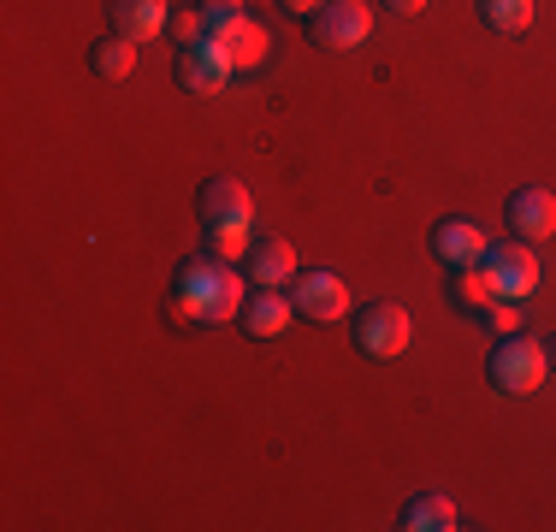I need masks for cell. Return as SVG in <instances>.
<instances>
[{
    "label": "cell",
    "instance_id": "obj_1",
    "mask_svg": "<svg viewBox=\"0 0 556 532\" xmlns=\"http://www.w3.org/2000/svg\"><path fill=\"white\" fill-rule=\"evenodd\" d=\"M249 278L231 273V261H219L214 249H207L202 261H184L178 278H172V308L184 319H195V326H219V319H237L249 302Z\"/></svg>",
    "mask_w": 556,
    "mask_h": 532
},
{
    "label": "cell",
    "instance_id": "obj_2",
    "mask_svg": "<svg viewBox=\"0 0 556 532\" xmlns=\"http://www.w3.org/2000/svg\"><path fill=\"white\" fill-rule=\"evenodd\" d=\"M202 231H207V249H214L219 261H243L249 255V225H255V202H249V190L237 178H207L202 183Z\"/></svg>",
    "mask_w": 556,
    "mask_h": 532
},
{
    "label": "cell",
    "instance_id": "obj_3",
    "mask_svg": "<svg viewBox=\"0 0 556 532\" xmlns=\"http://www.w3.org/2000/svg\"><path fill=\"white\" fill-rule=\"evenodd\" d=\"M545 372H551V350L539 338H521V331L497 338L492 362H485V379H492L497 396H533L545 384Z\"/></svg>",
    "mask_w": 556,
    "mask_h": 532
},
{
    "label": "cell",
    "instance_id": "obj_4",
    "mask_svg": "<svg viewBox=\"0 0 556 532\" xmlns=\"http://www.w3.org/2000/svg\"><path fill=\"white\" fill-rule=\"evenodd\" d=\"M480 266H485V278H492V290L503 302H521V296H533V290H539V255H533V243H521V237L492 243L480 255Z\"/></svg>",
    "mask_w": 556,
    "mask_h": 532
},
{
    "label": "cell",
    "instance_id": "obj_5",
    "mask_svg": "<svg viewBox=\"0 0 556 532\" xmlns=\"http://www.w3.org/2000/svg\"><path fill=\"white\" fill-rule=\"evenodd\" d=\"M408 308L403 302H367L362 314H355V350L374 355V362H391V355L408 350Z\"/></svg>",
    "mask_w": 556,
    "mask_h": 532
},
{
    "label": "cell",
    "instance_id": "obj_6",
    "mask_svg": "<svg viewBox=\"0 0 556 532\" xmlns=\"http://www.w3.org/2000/svg\"><path fill=\"white\" fill-rule=\"evenodd\" d=\"M308 30L320 48H362L374 36V0H326L308 18Z\"/></svg>",
    "mask_w": 556,
    "mask_h": 532
},
{
    "label": "cell",
    "instance_id": "obj_7",
    "mask_svg": "<svg viewBox=\"0 0 556 532\" xmlns=\"http://www.w3.org/2000/svg\"><path fill=\"white\" fill-rule=\"evenodd\" d=\"M172 65H178V84L190 89V96H219V89L231 84V72H237L214 36H202V42L178 48V53H172Z\"/></svg>",
    "mask_w": 556,
    "mask_h": 532
},
{
    "label": "cell",
    "instance_id": "obj_8",
    "mask_svg": "<svg viewBox=\"0 0 556 532\" xmlns=\"http://www.w3.org/2000/svg\"><path fill=\"white\" fill-rule=\"evenodd\" d=\"M503 213H509V237H521V243H545V237H556V195L539 190V183H521Z\"/></svg>",
    "mask_w": 556,
    "mask_h": 532
},
{
    "label": "cell",
    "instance_id": "obj_9",
    "mask_svg": "<svg viewBox=\"0 0 556 532\" xmlns=\"http://www.w3.org/2000/svg\"><path fill=\"white\" fill-rule=\"evenodd\" d=\"M243 278L255 290H285L296 284V249L285 243V237H255L243 255Z\"/></svg>",
    "mask_w": 556,
    "mask_h": 532
},
{
    "label": "cell",
    "instance_id": "obj_10",
    "mask_svg": "<svg viewBox=\"0 0 556 532\" xmlns=\"http://www.w3.org/2000/svg\"><path fill=\"white\" fill-rule=\"evenodd\" d=\"M290 302H296V314H308V319H343L350 314V284L320 266V273H302L296 284H290Z\"/></svg>",
    "mask_w": 556,
    "mask_h": 532
},
{
    "label": "cell",
    "instance_id": "obj_11",
    "mask_svg": "<svg viewBox=\"0 0 556 532\" xmlns=\"http://www.w3.org/2000/svg\"><path fill=\"white\" fill-rule=\"evenodd\" d=\"M485 249H492V237H485L473 219H462V213H450V219L432 225V255H439L450 273H456V266H473Z\"/></svg>",
    "mask_w": 556,
    "mask_h": 532
},
{
    "label": "cell",
    "instance_id": "obj_12",
    "mask_svg": "<svg viewBox=\"0 0 556 532\" xmlns=\"http://www.w3.org/2000/svg\"><path fill=\"white\" fill-rule=\"evenodd\" d=\"M108 12H113V30L118 36H130V42H154V36L166 30V18H172V7L166 0H108Z\"/></svg>",
    "mask_w": 556,
    "mask_h": 532
},
{
    "label": "cell",
    "instance_id": "obj_13",
    "mask_svg": "<svg viewBox=\"0 0 556 532\" xmlns=\"http://www.w3.org/2000/svg\"><path fill=\"white\" fill-rule=\"evenodd\" d=\"M396 527L403 532H456L462 515L444 491H415V497L403 503V515H396Z\"/></svg>",
    "mask_w": 556,
    "mask_h": 532
},
{
    "label": "cell",
    "instance_id": "obj_14",
    "mask_svg": "<svg viewBox=\"0 0 556 532\" xmlns=\"http://www.w3.org/2000/svg\"><path fill=\"white\" fill-rule=\"evenodd\" d=\"M290 314H296V302H290L285 290H255V296L243 302V314H237V319H243L249 338L267 343V338H278V331L290 326Z\"/></svg>",
    "mask_w": 556,
    "mask_h": 532
},
{
    "label": "cell",
    "instance_id": "obj_15",
    "mask_svg": "<svg viewBox=\"0 0 556 532\" xmlns=\"http://www.w3.org/2000/svg\"><path fill=\"white\" fill-rule=\"evenodd\" d=\"M214 42L225 48V60H231L237 72H255V65L267 60V48H273V42H267V30H261V24L249 18V12H243V18H237L225 36H214Z\"/></svg>",
    "mask_w": 556,
    "mask_h": 532
},
{
    "label": "cell",
    "instance_id": "obj_16",
    "mask_svg": "<svg viewBox=\"0 0 556 532\" xmlns=\"http://www.w3.org/2000/svg\"><path fill=\"white\" fill-rule=\"evenodd\" d=\"M89 65H96V77H108V84H125L130 72H137V42L130 36H101L96 48H89Z\"/></svg>",
    "mask_w": 556,
    "mask_h": 532
},
{
    "label": "cell",
    "instance_id": "obj_17",
    "mask_svg": "<svg viewBox=\"0 0 556 532\" xmlns=\"http://www.w3.org/2000/svg\"><path fill=\"white\" fill-rule=\"evenodd\" d=\"M450 302H456L462 314H480L485 302H497V290H492V278H485L480 261H473V266H456V273H450Z\"/></svg>",
    "mask_w": 556,
    "mask_h": 532
},
{
    "label": "cell",
    "instance_id": "obj_18",
    "mask_svg": "<svg viewBox=\"0 0 556 532\" xmlns=\"http://www.w3.org/2000/svg\"><path fill=\"white\" fill-rule=\"evenodd\" d=\"M480 18L497 36H521L533 24V0H480Z\"/></svg>",
    "mask_w": 556,
    "mask_h": 532
},
{
    "label": "cell",
    "instance_id": "obj_19",
    "mask_svg": "<svg viewBox=\"0 0 556 532\" xmlns=\"http://www.w3.org/2000/svg\"><path fill=\"white\" fill-rule=\"evenodd\" d=\"M195 12H202V36H225L243 18V0H195Z\"/></svg>",
    "mask_w": 556,
    "mask_h": 532
},
{
    "label": "cell",
    "instance_id": "obj_20",
    "mask_svg": "<svg viewBox=\"0 0 556 532\" xmlns=\"http://www.w3.org/2000/svg\"><path fill=\"white\" fill-rule=\"evenodd\" d=\"M166 30H172V42H178V48L202 42V12H195V7H178V12L166 18Z\"/></svg>",
    "mask_w": 556,
    "mask_h": 532
},
{
    "label": "cell",
    "instance_id": "obj_21",
    "mask_svg": "<svg viewBox=\"0 0 556 532\" xmlns=\"http://www.w3.org/2000/svg\"><path fill=\"white\" fill-rule=\"evenodd\" d=\"M480 319H485V326H492V331H503V338H509V331H521V314H515V302H485V308H480Z\"/></svg>",
    "mask_w": 556,
    "mask_h": 532
},
{
    "label": "cell",
    "instance_id": "obj_22",
    "mask_svg": "<svg viewBox=\"0 0 556 532\" xmlns=\"http://www.w3.org/2000/svg\"><path fill=\"white\" fill-rule=\"evenodd\" d=\"M278 7H285V12H296V18H314V12L326 7V0H278Z\"/></svg>",
    "mask_w": 556,
    "mask_h": 532
},
{
    "label": "cell",
    "instance_id": "obj_23",
    "mask_svg": "<svg viewBox=\"0 0 556 532\" xmlns=\"http://www.w3.org/2000/svg\"><path fill=\"white\" fill-rule=\"evenodd\" d=\"M391 12H403V18H415V12H427V0H386Z\"/></svg>",
    "mask_w": 556,
    "mask_h": 532
},
{
    "label": "cell",
    "instance_id": "obj_24",
    "mask_svg": "<svg viewBox=\"0 0 556 532\" xmlns=\"http://www.w3.org/2000/svg\"><path fill=\"white\" fill-rule=\"evenodd\" d=\"M545 350H551V362H556V343H545Z\"/></svg>",
    "mask_w": 556,
    "mask_h": 532
}]
</instances>
